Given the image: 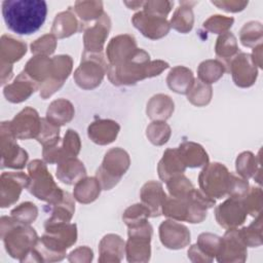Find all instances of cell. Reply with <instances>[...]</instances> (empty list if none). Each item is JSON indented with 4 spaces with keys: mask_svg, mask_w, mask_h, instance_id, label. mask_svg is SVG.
Here are the masks:
<instances>
[{
    "mask_svg": "<svg viewBox=\"0 0 263 263\" xmlns=\"http://www.w3.org/2000/svg\"><path fill=\"white\" fill-rule=\"evenodd\" d=\"M77 241V225L69 222H44V233L23 262H58Z\"/></svg>",
    "mask_w": 263,
    "mask_h": 263,
    "instance_id": "obj_1",
    "label": "cell"
},
{
    "mask_svg": "<svg viewBox=\"0 0 263 263\" xmlns=\"http://www.w3.org/2000/svg\"><path fill=\"white\" fill-rule=\"evenodd\" d=\"M170 67L162 60H150V55L142 48H137L133 54L120 64L108 67V78L116 86L134 85L146 78L160 75Z\"/></svg>",
    "mask_w": 263,
    "mask_h": 263,
    "instance_id": "obj_2",
    "label": "cell"
},
{
    "mask_svg": "<svg viewBox=\"0 0 263 263\" xmlns=\"http://www.w3.org/2000/svg\"><path fill=\"white\" fill-rule=\"evenodd\" d=\"M2 15L6 27L18 35H31L38 31L47 15L44 0H4Z\"/></svg>",
    "mask_w": 263,
    "mask_h": 263,
    "instance_id": "obj_3",
    "label": "cell"
},
{
    "mask_svg": "<svg viewBox=\"0 0 263 263\" xmlns=\"http://www.w3.org/2000/svg\"><path fill=\"white\" fill-rule=\"evenodd\" d=\"M215 203L216 199L194 188L184 198L166 196L162 205V215L179 222L201 223L206 218L208 210L213 208Z\"/></svg>",
    "mask_w": 263,
    "mask_h": 263,
    "instance_id": "obj_4",
    "label": "cell"
},
{
    "mask_svg": "<svg viewBox=\"0 0 263 263\" xmlns=\"http://www.w3.org/2000/svg\"><path fill=\"white\" fill-rule=\"evenodd\" d=\"M0 236L8 255L20 262L32 252L39 238L33 227L18 222L12 216L1 217Z\"/></svg>",
    "mask_w": 263,
    "mask_h": 263,
    "instance_id": "obj_5",
    "label": "cell"
},
{
    "mask_svg": "<svg viewBox=\"0 0 263 263\" xmlns=\"http://www.w3.org/2000/svg\"><path fill=\"white\" fill-rule=\"evenodd\" d=\"M45 163L41 159H34L29 162L27 189L39 200L47 203H57L63 199L65 191L57 185Z\"/></svg>",
    "mask_w": 263,
    "mask_h": 263,
    "instance_id": "obj_6",
    "label": "cell"
},
{
    "mask_svg": "<svg viewBox=\"0 0 263 263\" xmlns=\"http://www.w3.org/2000/svg\"><path fill=\"white\" fill-rule=\"evenodd\" d=\"M129 165L130 158L124 149L115 147L108 150L102 164L96 172V178L99 180L102 189L110 190L115 187L127 172Z\"/></svg>",
    "mask_w": 263,
    "mask_h": 263,
    "instance_id": "obj_7",
    "label": "cell"
},
{
    "mask_svg": "<svg viewBox=\"0 0 263 263\" xmlns=\"http://www.w3.org/2000/svg\"><path fill=\"white\" fill-rule=\"evenodd\" d=\"M108 67L109 64L102 52L93 53L83 50L80 64L73 74L74 81L82 89H93L102 83Z\"/></svg>",
    "mask_w": 263,
    "mask_h": 263,
    "instance_id": "obj_8",
    "label": "cell"
},
{
    "mask_svg": "<svg viewBox=\"0 0 263 263\" xmlns=\"http://www.w3.org/2000/svg\"><path fill=\"white\" fill-rule=\"evenodd\" d=\"M231 182V172L220 162H209L198 175L200 190L214 199L228 195Z\"/></svg>",
    "mask_w": 263,
    "mask_h": 263,
    "instance_id": "obj_9",
    "label": "cell"
},
{
    "mask_svg": "<svg viewBox=\"0 0 263 263\" xmlns=\"http://www.w3.org/2000/svg\"><path fill=\"white\" fill-rule=\"evenodd\" d=\"M153 228L147 221L128 227V239L125 243L126 260L130 263L148 262L151 257V238Z\"/></svg>",
    "mask_w": 263,
    "mask_h": 263,
    "instance_id": "obj_10",
    "label": "cell"
},
{
    "mask_svg": "<svg viewBox=\"0 0 263 263\" xmlns=\"http://www.w3.org/2000/svg\"><path fill=\"white\" fill-rule=\"evenodd\" d=\"M0 150H1V167L22 170L29 159L28 152L23 149L14 137L10 121H2L0 127Z\"/></svg>",
    "mask_w": 263,
    "mask_h": 263,
    "instance_id": "obj_11",
    "label": "cell"
},
{
    "mask_svg": "<svg viewBox=\"0 0 263 263\" xmlns=\"http://www.w3.org/2000/svg\"><path fill=\"white\" fill-rule=\"evenodd\" d=\"M27 53V44L21 39L4 34L0 39L1 84H5L12 77V65Z\"/></svg>",
    "mask_w": 263,
    "mask_h": 263,
    "instance_id": "obj_12",
    "label": "cell"
},
{
    "mask_svg": "<svg viewBox=\"0 0 263 263\" xmlns=\"http://www.w3.org/2000/svg\"><path fill=\"white\" fill-rule=\"evenodd\" d=\"M73 69V59L68 54H59L51 58V71L47 81L39 88L43 100L51 97L65 83Z\"/></svg>",
    "mask_w": 263,
    "mask_h": 263,
    "instance_id": "obj_13",
    "label": "cell"
},
{
    "mask_svg": "<svg viewBox=\"0 0 263 263\" xmlns=\"http://www.w3.org/2000/svg\"><path fill=\"white\" fill-rule=\"evenodd\" d=\"M247 248L238 234L237 228L227 229L224 236L221 237L216 259L220 263H242L248 257Z\"/></svg>",
    "mask_w": 263,
    "mask_h": 263,
    "instance_id": "obj_14",
    "label": "cell"
},
{
    "mask_svg": "<svg viewBox=\"0 0 263 263\" xmlns=\"http://www.w3.org/2000/svg\"><path fill=\"white\" fill-rule=\"evenodd\" d=\"M28 183L29 176L23 172L2 173L0 177V206L5 209L15 203Z\"/></svg>",
    "mask_w": 263,
    "mask_h": 263,
    "instance_id": "obj_15",
    "label": "cell"
},
{
    "mask_svg": "<svg viewBox=\"0 0 263 263\" xmlns=\"http://www.w3.org/2000/svg\"><path fill=\"white\" fill-rule=\"evenodd\" d=\"M227 71L231 74L236 86L247 88L252 86L258 77V68L253 63L250 53L238 52L228 64Z\"/></svg>",
    "mask_w": 263,
    "mask_h": 263,
    "instance_id": "obj_16",
    "label": "cell"
},
{
    "mask_svg": "<svg viewBox=\"0 0 263 263\" xmlns=\"http://www.w3.org/2000/svg\"><path fill=\"white\" fill-rule=\"evenodd\" d=\"M247 216L248 214L242 198L229 197L215 209L216 221L225 229H233L241 226Z\"/></svg>",
    "mask_w": 263,
    "mask_h": 263,
    "instance_id": "obj_17",
    "label": "cell"
},
{
    "mask_svg": "<svg viewBox=\"0 0 263 263\" xmlns=\"http://www.w3.org/2000/svg\"><path fill=\"white\" fill-rule=\"evenodd\" d=\"M10 126L14 137L18 140L36 139L41 128V118L34 108L28 106L12 118Z\"/></svg>",
    "mask_w": 263,
    "mask_h": 263,
    "instance_id": "obj_18",
    "label": "cell"
},
{
    "mask_svg": "<svg viewBox=\"0 0 263 263\" xmlns=\"http://www.w3.org/2000/svg\"><path fill=\"white\" fill-rule=\"evenodd\" d=\"M132 23L143 36L152 40L166 36L171 29L170 22L165 17L149 14L143 10L133 15Z\"/></svg>",
    "mask_w": 263,
    "mask_h": 263,
    "instance_id": "obj_19",
    "label": "cell"
},
{
    "mask_svg": "<svg viewBox=\"0 0 263 263\" xmlns=\"http://www.w3.org/2000/svg\"><path fill=\"white\" fill-rule=\"evenodd\" d=\"M161 243L171 250H180L187 247L191 239L189 229L172 219L163 221L158 228Z\"/></svg>",
    "mask_w": 263,
    "mask_h": 263,
    "instance_id": "obj_20",
    "label": "cell"
},
{
    "mask_svg": "<svg viewBox=\"0 0 263 263\" xmlns=\"http://www.w3.org/2000/svg\"><path fill=\"white\" fill-rule=\"evenodd\" d=\"M111 29V20L109 15L104 14L96 21L92 26L87 27L83 34L84 50L87 52L100 53L104 49L105 42L108 38Z\"/></svg>",
    "mask_w": 263,
    "mask_h": 263,
    "instance_id": "obj_21",
    "label": "cell"
},
{
    "mask_svg": "<svg viewBox=\"0 0 263 263\" xmlns=\"http://www.w3.org/2000/svg\"><path fill=\"white\" fill-rule=\"evenodd\" d=\"M39 89V84L29 77L23 70L13 80L3 88V95L6 100L13 104H18L29 99L36 90Z\"/></svg>",
    "mask_w": 263,
    "mask_h": 263,
    "instance_id": "obj_22",
    "label": "cell"
},
{
    "mask_svg": "<svg viewBox=\"0 0 263 263\" xmlns=\"http://www.w3.org/2000/svg\"><path fill=\"white\" fill-rule=\"evenodd\" d=\"M138 48L135 37L130 34H121L113 37L106 48V55L110 66L120 64Z\"/></svg>",
    "mask_w": 263,
    "mask_h": 263,
    "instance_id": "obj_23",
    "label": "cell"
},
{
    "mask_svg": "<svg viewBox=\"0 0 263 263\" xmlns=\"http://www.w3.org/2000/svg\"><path fill=\"white\" fill-rule=\"evenodd\" d=\"M166 196L162 184L157 181H148L140 191L141 202L149 209L152 218L162 215V205Z\"/></svg>",
    "mask_w": 263,
    "mask_h": 263,
    "instance_id": "obj_24",
    "label": "cell"
},
{
    "mask_svg": "<svg viewBox=\"0 0 263 263\" xmlns=\"http://www.w3.org/2000/svg\"><path fill=\"white\" fill-rule=\"evenodd\" d=\"M120 130V125L112 119H96L87 127L88 138L96 144L104 146L113 143Z\"/></svg>",
    "mask_w": 263,
    "mask_h": 263,
    "instance_id": "obj_25",
    "label": "cell"
},
{
    "mask_svg": "<svg viewBox=\"0 0 263 263\" xmlns=\"http://www.w3.org/2000/svg\"><path fill=\"white\" fill-rule=\"evenodd\" d=\"M125 254V242L121 236L109 233L106 234L99 243V262L116 263L120 262Z\"/></svg>",
    "mask_w": 263,
    "mask_h": 263,
    "instance_id": "obj_26",
    "label": "cell"
},
{
    "mask_svg": "<svg viewBox=\"0 0 263 263\" xmlns=\"http://www.w3.org/2000/svg\"><path fill=\"white\" fill-rule=\"evenodd\" d=\"M186 168L180 157L178 148H168L163 152L158 162L157 173L161 181L167 182L170 179L184 174Z\"/></svg>",
    "mask_w": 263,
    "mask_h": 263,
    "instance_id": "obj_27",
    "label": "cell"
},
{
    "mask_svg": "<svg viewBox=\"0 0 263 263\" xmlns=\"http://www.w3.org/2000/svg\"><path fill=\"white\" fill-rule=\"evenodd\" d=\"M83 26L84 25L78 21L73 9L69 7L67 10L55 15L51 27V34L59 39L67 38L82 30Z\"/></svg>",
    "mask_w": 263,
    "mask_h": 263,
    "instance_id": "obj_28",
    "label": "cell"
},
{
    "mask_svg": "<svg viewBox=\"0 0 263 263\" xmlns=\"http://www.w3.org/2000/svg\"><path fill=\"white\" fill-rule=\"evenodd\" d=\"M55 175L62 183L74 185L86 177V170L80 159L77 157H70L58 163Z\"/></svg>",
    "mask_w": 263,
    "mask_h": 263,
    "instance_id": "obj_29",
    "label": "cell"
},
{
    "mask_svg": "<svg viewBox=\"0 0 263 263\" xmlns=\"http://www.w3.org/2000/svg\"><path fill=\"white\" fill-rule=\"evenodd\" d=\"M178 152L186 167H202L209 163L208 152L195 142L184 141L179 145Z\"/></svg>",
    "mask_w": 263,
    "mask_h": 263,
    "instance_id": "obj_30",
    "label": "cell"
},
{
    "mask_svg": "<svg viewBox=\"0 0 263 263\" xmlns=\"http://www.w3.org/2000/svg\"><path fill=\"white\" fill-rule=\"evenodd\" d=\"M260 154V152H259ZM251 151L241 152L235 160V170L238 176L249 180L253 178L258 184H261V158Z\"/></svg>",
    "mask_w": 263,
    "mask_h": 263,
    "instance_id": "obj_31",
    "label": "cell"
},
{
    "mask_svg": "<svg viewBox=\"0 0 263 263\" xmlns=\"http://www.w3.org/2000/svg\"><path fill=\"white\" fill-rule=\"evenodd\" d=\"M192 71L185 66H176L171 69L166 77V84L171 90L180 95H187L194 83Z\"/></svg>",
    "mask_w": 263,
    "mask_h": 263,
    "instance_id": "obj_32",
    "label": "cell"
},
{
    "mask_svg": "<svg viewBox=\"0 0 263 263\" xmlns=\"http://www.w3.org/2000/svg\"><path fill=\"white\" fill-rule=\"evenodd\" d=\"M174 110L175 104L172 98L164 93H157L148 101L146 114L153 121H165L173 115Z\"/></svg>",
    "mask_w": 263,
    "mask_h": 263,
    "instance_id": "obj_33",
    "label": "cell"
},
{
    "mask_svg": "<svg viewBox=\"0 0 263 263\" xmlns=\"http://www.w3.org/2000/svg\"><path fill=\"white\" fill-rule=\"evenodd\" d=\"M74 196L68 191L64 192V197L57 203H47L43 210L50 214V217L46 219L47 222H70L75 213Z\"/></svg>",
    "mask_w": 263,
    "mask_h": 263,
    "instance_id": "obj_34",
    "label": "cell"
},
{
    "mask_svg": "<svg viewBox=\"0 0 263 263\" xmlns=\"http://www.w3.org/2000/svg\"><path fill=\"white\" fill-rule=\"evenodd\" d=\"M195 4H197L196 1H180L179 6L173 13L170 26L182 34L190 32L194 25V13L192 8Z\"/></svg>",
    "mask_w": 263,
    "mask_h": 263,
    "instance_id": "obj_35",
    "label": "cell"
},
{
    "mask_svg": "<svg viewBox=\"0 0 263 263\" xmlns=\"http://www.w3.org/2000/svg\"><path fill=\"white\" fill-rule=\"evenodd\" d=\"M25 73L31 77L40 86L48 80L51 71V58L46 55H34L31 58L25 68Z\"/></svg>",
    "mask_w": 263,
    "mask_h": 263,
    "instance_id": "obj_36",
    "label": "cell"
},
{
    "mask_svg": "<svg viewBox=\"0 0 263 263\" xmlns=\"http://www.w3.org/2000/svg\"><path fill=\"white\" fill-rule=\"evenodd\" d=\"M75 115L73 104L66 99L52 101L46 111V118L52 123L62 126L69 123Z\"/></svg>",
    "mask_w": 263,
    "mask_h": 263,
    "instance_id": "obj_37",
    "label": "cell"
},
{
    "mask_svg": "<svg viewBox=\"0 0 263 263\" xmlns=\"http://www.w3.org/2000/svg\"><path fill=\"white\" fill-rule=\"evenodd\" d=\"M101 190L102 187L96 177H85L75 184L73 196L78 202L87 204L99 197Z\"/></svg>",
    "mask_w": 263,
    "mask_h": 263,
    "instance_id": "obj_38",
    "label": "cell"
},
{
    "mask_svg": "<svg viewBox=\"0 0 263 263\" xmlns=\"http://www.w3.org/2000/svg\"><path fill=\"white\" fill-rule=\"evenodd\" d=\"M239 52V47L237 44L236 37L231 32H226L221 35L216 40L215 44V53L218 58L217 60L221 61L227 71V67L229 62Z\"/></svg>",
    "mask_w": 263,
    "mask_h": 263,
    "instance_id": "obj_39",
    "label": "cell"
},
{
    "mask_svg": "<svg viewBox=\"0 0 263 263\" xmlns=\"http://www.w3.org/2000/svg\"><path fill=\"white\" fill-rule=\"evenodd\" d=\"M226 72L225 65L219 60H205L197 68V77L200 81L212 84L217 82Z\"/></svg>",
    "mask_w": 263,
    "mask_h": 263,
    "instance_id": "obj_40",
    "label": "cell"
},
{
    "mask_svg": "<svg viewBox=\"0 0 263 263\" xmlns=\"http://www.w3.org/2000/svg\"><path fill=\"white\" fill-rule=\"evenodd\" d=\"M72 9L83 25L99 20L105 12L102 1H76Z\"/></svg>",
    "mask_w": 263,
    "mask_h": 263,
    "instance_id": "obj_41",
    "label": "cell"
},
{
    "mask_svg": "<svg viewBox=\"0 0 263 263\" xmlns=\"http://www.w3.org/2000/svg\"><path fill=\"white\" fill-rule=\"evenodd\" d=\"M263 223H262V213L255 217V220L247 227L240 229L237 228L238 234L247 247L255 248L259 247L263 242Z\"/></svg>",
    "mask_w": 263,
    "mask_h": 263,
    "instance_id": "obj_42",
    "label": "cell"
},
{
    "mask_svg": "<svg viewBox=\"0 0 263 263\" xmlns=\"http://www.w3.org/2000/svg\"><path fill=\"white\" fill-rule=\"evenodd\" d=\"M263 27L260 22L250 21L239 31V40L246 47H255L262 43Z\"/></svg>",
    "mask_w": 263,
    "mask_h": 263,
    "instance_id": "obj_43",
    "label": "cell"
},
{
    "mask_svg": "<svg viewBox=\"0 0 263 263\" xmlns=\"http://www.w3.org/2000/svg\"><path fill=\"white\" fill-rule=\"evenodd\" d=\"M213 97V89L211 84H206L200 81L198 78L194 80V83L187 93V100L194 106L203 107L206 106Z\"/></svg>",
    "mask_w": 263,
    "mask_h": 263,
    "instance_id": "obj_44",
    "label": "cell"
},
{
    "mask_svg": "<svg viewBox=\"0 0 263 263\" xmlns=\"http://www.w3.org/2000/svg\"><path fill=\"white\" fill-rule=\"evenodd\" d=\"M171 135V126L165 121L154 120L146 128L147 139L155 146H161L167 143Z\"/></svg>",
    "mask_w": 263,
    "mask_h": 263,
    "instance_id": "obj_45",
    "label": "cell"
},
{
    "mask_svg": "<svg viewBox=\"0 0 263 263\" xmlns=\"http://www.w3.org/2000/svg\"><path fill=\"white\" fill-rule=\"evenodd\" d=\"M60 148L62 153V160L70 157H77L81 149V141L78 133L69 128L66 132L62 142H60Z\"/></svg>",
    "mask_w": 263,
    "mask_h": 263,
    "instance_id": "obj_46",
    "label": "cell"
},
{
    "mask_svg": "<svg viewBox=\"0 0 263 263\" xmlns=\"http://www.w3.org/2000/svg\"><path fill=\"white\" fill-rule=\"evenodd\" d=\"M60 126L49 121L46 117L41 118V128L36 140L43 146H51L61 141Z\"/></svg>",
    "mask_w": 263,
    "mask_h": 263,
    "instance_id": "obj_47",
    "label": "cell"
},
{
    "mask_svg": "<svg viewBox=\"0 0 263 263\" xmlns=\"http://www.w3.org/2000/svg\"><path fill=\"white\" fill-rule=\"evenodd\" d=\"M166 183V189L171 196L184 198L187 197L194 189L191 181L184 176V174L170 179Z\"/></svg>",
    "mask_w": 263,
    "mask_h": 263,
    "instance_id": "obj_48",
    "label": "cell"
},
{
    "mask_svg": "<svg viewBox=\"0 0 263 263\" xmlns=\"http://www.w3.org/2000/svg\"><path fill=\"white\" fill-rule=\"evenodd\" d=\"M220 242L221 237L218 236L217 234L203 232L198 235L196 246L211 261H213L214 257H216L219 251Z\"/></svg>",
    "mask_w": 263,
    "mask_h": 263,
    "instance_id": "obj_49",
    "label": "cell"
},
{
    "mask_svg": "<svg viewBox=\"0 0 263 263\" xmlns=\"http://www.w3.org/2000/svg\"><path fill=\"white\" fill-rule=\"evenodd\" d=\"M151 217L149 209L141 203H135L128 206L122 214V220L127 227L140 224Z\"/></svg>",
    "mask_w": 263,
    "mask_h": 263,
    "instance_id": "obj_50",
    "label": "cell"
},
{
    "mask_svg": "<svg viewBox=\"0 0 263 263\" xmlns=\"http://www.w3.org/2000/svg\"><path fill=\"white\" fill-rule=\"evenodd\" d=\"M243 205L247 214L252 217H257L262 213L263 205V192L260 187H252L242 198Z\"/></svg>",
    "mask_w": 263,
    "mask_h": 263,
    "instance_id": "obj_51",
    "label": "cell"
},
{
    "mask_svg": "<svg viewBox=\"0 0 263 263\" xmlns=\"http://www.w3.org/2000/svg\"><path fill=\"white\" fill-rule=\"evenodd\" d=\"M234 23V18L232 16H226L222 14H214L206 18L202 26L203 28L214 34H223L228 32V30L232 27Z\"/></svg>",
    "mask_w": 263,
    "mask_h": 263,
    "instance_id": "obj_52",
    "label": "cell"
},
{
    "mask_svg": "<svg viewBox=\"0 0 263 263\" xmlns=\"http://www.w3.org/2000/svg\"><path fill=\"white\" fill-rule=\"evenodd\" d=\"M10 214L18 222L30 225L37 219L38 208L31 201H25L11 210Z\"/></svg>",
    "mask_w": 263,
    "mask_h": 263,
    "instance_id": "obj_53",
    "label": "cell"
},
{
    "mask_svg": "<svg viewBox=\"0 0 263 263\" xmlns=\"http://www.w3.org/2000/svg\"><path fill=\"white\" fill-rule=\"evenodd\" d=\"M31 52L34 55H50L57 48V38L52 34H45L30 45Z\"/></svg>",
    "mask_w": 263,
    "mask_h": 263,
    "instance_id": "obj_54",
    "label": "cell"
},
{
    "mask_svg": "<svg viewBox=\"0 0 263 263\" xmlns=\"http://www.w3.org/2000/svg\"><path fill=\"white\" fill-rule=\"evenodd\" d=\"M173 6H174V2L167 1V0L144 1L143 11H145L149 14H153V15H157V16L166 18V15L171 12Z\"/></svg>",
    "mask_w": 263,
    "mask_h": 263,
    "instance_id": "obj_55",
    "label": "cell"
},
{
    "mask_svg": "<svg viewBox=\"0 0 263 263\" xmlns=\"http://www.w3.org/2000/svg\"><path fill=\"white\" fill-rule=\"evenodd\" d=\"M250 189V185L248 180L241 178L240 176L231 173V182H230V188L228 191L229 197H235V198H243V196L248 193Z\"/></svg>",
    "mask_w": 263,
    "mask_h": 263,
    "instance_id": "obj_56",
    "label": "cell"
},
{
    "mask_svg": "<svg viewBox=\"0 0 263 263\" xmlns=\"http://www.w3.org/2000/svg\"><path fill=\"white\" fill-rule=\"evenodd\" d=\"M212 4L217 6L219 9H222L227 12H239L247 7L249 2L238 0H220L212 1Z\"/></svg>",
    "mask_w": 263,
    "mask_h": 263,
    "instance_id": "obj_57",
    "label": "cell"
},
{
    "mask_svg": "<svg viewBox=\"0 0 263 263\" xmlns=\"http://www.w3.org/2000/svg\"><path fill=\"white\" fill-rule=\"evenodd\" d=\"M93 259V253L92 250L89 249L86 246L83 247H79L77 249H75L74 251H72L69 256H68V260L70 262H82V263H88L91 262Z\"/></svg>",
    "mask_w": 263,
    "mask_h": 263,
    "instance_id": "obj_58",
    "label": "cell"
},
{
    "mask_svg": "<svg viewBox=\"0 0 263 263\" xmlns=\"http://www.w3.org/2000/svg\"><path fill=\"white\" fill-rule=\"evenodd\" d=\"M187 254H188V258H189L192 262H204V263H210V262H212V261L197 248L196 243H195V245H192V246L189 248Z\"/></svg>",
    "mask_w": 263,
    "mask_h": 263,
    "instance_id": "obj_59",
    "label": "cell"
},
{
    "mask_svg": "<svg viewBox=\"0 0 263 263\" xmlns=\"http://www.w3.org/2000/svg\"><path fill=\"white\" fill-rule=\"evenodd\" d=\"M251 58L253 60V63L256 65L258 68H262L263 63H262V43L258 44L257 46L253 47V52L251 54Z\"/></svg>",
    "mask_w": 263,
    "mask_h": 263,
    "instance_id": "obj_60",
    "label": "cell"
},
{
    "mask_svg": "<svg viewBox=\"0 0 263 263\" xmlns=\"http://www.w3.org/2000/svg\"><path fill=\"white\" fill-rule=\"evenodd\" d=\"M129 9H138L140 8L141 6L143 7V4H144V1H132V2H128V1H124L123 2Z\"/></svg>",
    "mask_w": 263,
    "mask_h": 263,
    "instance_id": "obj_61",
    "label": "cell"
}]
</instances>
